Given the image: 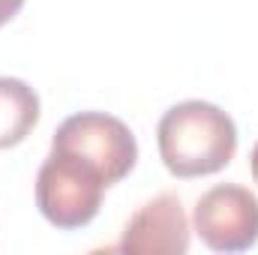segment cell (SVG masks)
<instances>
[{
    "label": "cell",
    "mask_w": 258,
    "mask_h": 255,
    "mask_svg": "<svg viewBox=\"0 0 258 255\" xmlns=\"http://www.w3.org/2000/svg\"><path fill=\"white\" fill-rule=\"evenodd\" d=\"M51 147L75 153L84 162H90L108 180V186L129 177V171L138 162V141L132 129L120 117L105 114V111L69 114L54 132Z\"/></svg>",
    "instance_id": "3957f363"
},
{
    "label": "cell",
    "mask_w": 258,
    "mask_h": 255,
    "mask_svg": "<svg viewBox=\"0 0 258 255\" xmlns=\"http://www.w3.org/2000/svg\"><path fill=\"white\" fill-rule=\"evenodd\" d=\"M156 147L168 174L180 180L210 177L234 159L237 126L219 105L186 99L159 117Z\"/></svg>",
    "instance_id": "6da1fadb"
},
{
    "label": "cell",
    "mask_w": 258,
    "mask_h": 255,
    "mask_svg": "<svg viewBox=\"0 0 258 255\" xmlns=\"http://www.w3.org/2000/svg\"><path fill=\"white\" fill-rule=\"evenodd\" d=\"M108 180L81 156L66 150H48L36 171V207L60 231L84 228L96 219Z\"/></svg>",
    "instance_id": "7a4b0ae2"
},
{
    "label": "cell",
    "mask_w": 258,
    "mask_h": 255,
    "mask_svg": "<svg viewBox=\"0 0 258 255\" xmlns=\"http://www.w3.org/2000/svg\"><path fill=\"white\" fill-rule=\"evenodd\" d=\"M249 171H252V180L258 183V141L252 147V153H249Z\"/></svg>",
    "instance_id": "ba28073f"
},
{
    "label": "cell",
    "mask_w": 258,
    "mask_h": 255,
    "mask_svg": "<svg viewBox=\"0 0 258 255\" xmlns=\"http://www.w3.org/2000/svg\"><path fill=\"white\" fill-rule=\"evenodd\" d=\"M192 231L213 252H246L258 243V195L240 183L210 186L192 210Z\"/></svg>",
    "instance_id": "277c9868"
},
{
    "label": "cell",
    "mask_w": 258,
    "mask_h": 255,
    "mask_svg": "<svg viewBox=\"0 0 258 255\" xmlns=\"http://www.w3.org/2000/svg\"><path fill=\"white\" fill-rule=\"evenodd\" d=\"M21 6H24V0H0V27L9 24L21 12Z\"/></svg>",
    "instance_id": "52a82bcc"
},
{
    "label": "cell",
    "mask_w": 258,
    "mask_h": 255,
    "mask_svg": "<svg viewBox=\"0 0 258 255\" xmlns=\"http://www.w3.org/2000/svg\"><path fill=\"white\" fill-rule=\"evenodd\" d=\"M39 123V96L21 81L0 75V150L21 144Z\"/></svg>",
    "instance_id": "8992f818"
},
{
    "label": "cell",
    "mask_w": 258,
    "mask_h": 255,
    "mask_svg": "<svg viewBox=\"0 0 258 255\" xmlns=\"http://www.w3.org/2000/svg\"><path fill=\"white\" fill-rule=\"evenodd\" d=\"M129 255H183L189 249V219L174 192H162L144 201L132 216L117 243Z\"/></svg>",
    "instance_id": "5b68a950"
}]
</instances>
